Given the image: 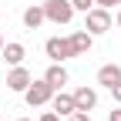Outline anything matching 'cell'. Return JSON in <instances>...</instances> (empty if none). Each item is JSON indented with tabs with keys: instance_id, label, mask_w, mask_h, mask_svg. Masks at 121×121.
Here are the masks:
<instances>
[{
	"instance_id": "1",
	"label": "cell",
	"mask_w": 121,
	"mask_h": 121,
	"mask_svg": "<svg viewBox=\"0 0 121 121\" xmlns=\"http://www.w3.org/2000/svg\"><path fill=\"white\" fill-rule=\"evenodd\" d=\"M44 13L51 24H71L74 20V4L71 0H44Z\"/></svg>"
},
{
	"instance_id": "2",
	"label": "cell",
	"mask_w": 121,
	"mask_h": 121,
	"mask_svg": "<svg viewBox=\"0 0 121 121\" xmlns=\"http://www.w3.org/2000/svg\"><path fill=\"white\" fill-rule=\"evenodd\" d=\"M51 98H54V87L44 81V78H40V81H30L27 91H24V101L30 104V108H40V104H47Z\"/></svg>"
},
{
	"instance_id": "3",
	"label": "cell",
	"mask_w": 121,
	"mask_h": 121,
	"mask_svg": "<svg viewBox=\"0 0 121 121\" xmlns=\"http://www.w3.org/2000/svg\"><path fill=\"white\" fill-rule=\"evenodd\" d=\"M84 27L91 30V34H108V30H111V10L91 7V10L84 13Z\"/></svg>"
},
{
	"instance_id": "4",
	"label": "cell",
	"mask_w": 121,
	"mask_h": 121,
	"mask_svg": "<svg viewBox=\"0 0 121 121\" xmlns=\"http://www.w3.org/2000/svg\"><path fill=\"white\" fill-rule=\"evenodd\" d=\"M44 51H47V57L57 60V64H64L67 57H74V47H71V40H67V37H47Z\"/></svg>"
},
{
	"instance_id": "5",
	"label": "cell",
	"mask_w": 121,
	"mask_h": 121,
	"mask_svg": "<svg viewBox=\"0 0 121 121\" xmlns=\"http://www.w3.org/2000/svg\"><path fill=\"white\" fill-rule=\"evenodd\" d=\"M67 40H71V47H74V57H81V54H87L91 47H94V34H91L87 27L84 30H74Z\"/></svg>"
},
{
	"instance_id": "6",
	"label": "cell",
	"mask_w": 121,
	"mask_h": 121,
	"mask_svg": "<svg viewBox=\"0 0 121 121\" xmlns=\"http://www.w3.org/2000/svg\"><path fill=\"white\" fill-rule=\"evenodd\" d=\"M94 104H98V91L94 87H78V91H74V108H78V111H94Z\"/></svg>"
},
{
	"instance_id": "7",
	"label": "cell",
	"mask_w": 121,
	"mask_h": 121,
	"mask_svg": "<svg viewBox=\"0 0 121 121\" xmlns=\"http://www.w3.org/2000/svg\"><path fill=\"white\" fill-rule=\"evenodd\" d=\"M27 84H30V71H27V67H20V64H17V67L7 74V87H10V91H20V94H24Z\"/></svg>"
},
{
	"instance_id": "8",
	"label": "cell",
	"mask_w": 121,
	"mask_h": 121,
	"mask_svg": "<svg viewBox=\"0 0 121 121\" xmlns=\"http://www.w3.org/2000/svg\"><path fill=\"white\" fill-rule=\"evenodd\" d=\"M51 104H54V111L60 118H71L74 111H78V108H74V94H64V91H57V94L51 98Z\"/></svg>"
},
{
	"instance_id": "9",
	"label": "cell",
	"mask_w": 121,
	"mask_h": 121,
	"mask_svg": "<svg viewBox=\"0 0 121 121\" xmlns=\"http://www.w3.org/2000/svg\"><path fill=\"white\" fill-rule=\"evenodd\" d=\"M44 81H47L54 91H60V87L67 84V71H64V64H57V60H54V64L47 67V74H44Z\"/></svg>"
},
{
	"instance_id": "10",
	"label": "cell",
	"mask_w": 121,
	"mask_h": 121,
	"mask_svg": "<svg viewBox=\"0 0 121 121\" xmlns=\"http://www.w3.org/2000/svg\"><path fill=\"white\" fill-rule=\"evenodd\" d=\"M118 81H121V67H118V64H104V67L98 71V84H104L108 91H111Z\"/></svg>"
},
{
	"instance_id": "11",
	"label": "cell",
	"mask_w": 121,
	"mask_h": 121,
	"mask_svg": "<svg viewBox=\"0 0 121 121\" xmlns=\"http://www.w3.org/2000/svg\"><path fill=\"white\" fill-rule=\"evenodd\" d=\"M44 20H47V13H44V4H40V7H27V10H24V27H27V30H37Z\"/></svg>"
},
{
	"instance_id": "12",
	"label": "cell",
	"mask_w": 121,
	"mask_h": 121,
	"mask_svg": "<svg viewBox=\"0 0 121 121\" xmlns=\"http://www.w3.org/2000/svg\"><path fill=\"white\" fill-rule=\"evenodd\" d=\"M0 54H4V60H7V64H13V67H17L20 64V60H24V44H4V51H0Z\"/></svg>"
},
{
	"instance_id": "13",
	"label": "cell",
	"mask_w": 121,
	"mask_h": 121,
	"mask_svg": "<svg viewBox=\"0 0 121 121\" xmlns=\"http://www.w3.org/2000/svg\"><path fill=\"white\" fill-rule=\"evenodd\" d=\"M71 4H74V10H84V13H87L91 7H98L94 0H71Z\"/></svg>"
},
{
	"instance_id": "14",
	"label": "cell",
	"mask_w": 121,
	"mask_h": 121,
	"mask_svg": "<svg viewBox=\"0 0 121 121\" xmlns=\"http://www.w3.org/2000/svg\"><path fill=\"white\" fill-rule=\"evenodd\" d=\"M98 7H104V10H111V7H121V0H94Z\"/></svg>"
},
{
	"instance_id": "15",
	"label": "cell",
	"mask_w": 121,
	"mask_h": 121,
	"mask_svg": "<svg viewBox=\"0 0 121 121\" xmlns=\"http://www.w3.org/2000/svg\"><path fill=\"white\" fill-rule=\"evenodd\" d=\"M71 121H91V114H87V111H74V114H71Z\"/></svg>"
},
{
	"instance_id": "16",
	"label": "cell",
	"mask_w": 121,
	"mask_h": 121,
	"mask_svg": "<svg viewBox=\"0 0 121 121\" xmlns=\"http://www.w3.org/2000/svg\"><path fill=\"white\" fill-rule=\"evenodd\" d=\"M40 121H60V114H57V111H44V114H40Z\"/></svg>"
},
{
	"instance_id": "17",
	"label": "cell",
	"mask_w": 121,
	"mask_h": 121,
	"mask_svg": "<svg viewBox=\"0 0 121 121\" xmlns=\"http://www.w3.org/2000/svg\"><path fill=\"white\" fill-rule=\"evenodd\" d=\"M111 94H114V101H118V104H121V81H118V84H114V87H111Z\"/></svg>"
},
{
	"instance_id": "18",
	"label": "cell",
	"mask_w": 121,
	"mask_h": 121,
	"mask_svg": "<svg viewBox=\"0 0 121 121\" xmlns=\"http://www.w3.org/2000/svg\"><path fill=\"white\" fill-rule=\"evenodd\" d=\"M108 121H121V108H114V111L108 114Z\"/></svg>"
},
{
	"instance_id": "19",
	"label": "cell",
	"mask_w": 121,
	"mask_h": 121,
	"mask_svg": "<svg viewBox=\"0 0 121 121\" xmlns=\"http://www.w3.org/2000/svg\"><path fill=\"white\" fill-rule=\"evenodd\" d=\"M118 27H121V10H118Z\"/></svg>"
},
{
	"instance_id": "20",
	"label": "cell",
	"mask_w": 121,
	"mask_h": 121,
	"mask_svg": "<svg viewBox=\"0 0 121 121\" xmlns=\"http://www.w3.org/2000/svg\"><path fill=\"white\" fill-rule=\"evenodd\" d=\"M0 51H4V37H0Z\"/></svg>"
},
{
	"instance_id": "21",
	"label": "cell",
	"mask_w": 121,
	"mask_h": 121,
	"mask_svg": "<svg viewBox=\"0 0 121 121\" xmlns=\"http://www.w3.org/2000/svg\"><path fill=\"white\" fill-rule=\"evenodd\" d=\"M17 121H27V118H17Z\"/></svg>"
}]
</instances>
